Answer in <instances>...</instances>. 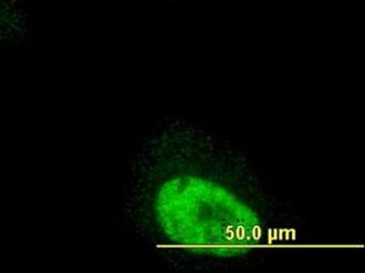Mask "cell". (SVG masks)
<instances>
[{
	"mask_svg": "<svg viewBox=\"0 0 365 273\" xmlns=\"http://www.w3.org/2000/svg\"><path fill=\"white\" fill-rule=\"evenodd\" d=\"M31 28V15L23 0H0V47L24 40Z\"/></svg>",
	"mask_w": 365,
	"mask_h": 273,
	"instance_id": "1",
	"label": "cell"
}]
</instances>
